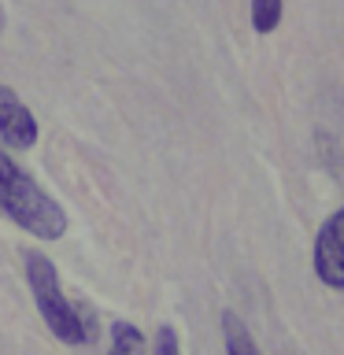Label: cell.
Masks as SVG:
<instances>
[{
  "instance_id": "cell-1",
  "label": "cell",
  "mask_w": 344,
  "mask_h": 355,
  "mask_svg": "<svg viewBox=\"0 0 344 355\" xmlns=\"http://www.w3.org/2000/svg\"><path fill=\"white\" fill-rule=\"evenodd\" d=\"M0 211L19 230H26L41 241H60L67 233L63 207L26 171H19V163H11L4 148H0Z\"/></svg>"
},
{
  "instance_id": "cell-2",
  "label": "cell",
  "mask_w": 344,
  "mask_h": 355,
  "mask_svg": "<svg viewBox=\"0 0 344 355\" xmlns=\"http://www.w3.org/2000/svg\"><path fill=\"white\" fill-rule=\"evenodd\" d=\"M26 282H30L33 304H37L44 326L52 329V337H60L63 344L93 340V318H85L82 311L67 300V293L60 288V274H55L49 255H41V252L26 255Z\"/></svg>"
},
{
  "instance_id": "cell-3",
  "label": "cell",
  "mask_w": 344,
  "mask_h": 355,
  "mask_svg": "<svg viewBox=\"0 0 344 355\" xmlns=\"http://www.w3.org/2000/svg\"><path fill=\"white\" fill-rule=\"evenodd\" d=\"M315 274L322 285L344 288V207L322 222L315 237Z\"/></svg>"
},
{
  "instance_id": "cell-4",
  "label": "cell",
  "mask_w": 344,
  "mask_h": 355,
  "mask_svg": "<svg viewBox=\"0 0 344 355\" xmlns=\"http://www.w3.org/2000/svg\"><path fill=\"white\" fill-rule=\"evenodd\" d=\"M37 141V119L19 100L11 85H0V144L4 148H30Z\"/></svg>"
},
{
  "instance_id": "cell-5",
  "label": "cell",
  "mask_w": 344,
  "mask_h": 355,
  "mask_svg": "<svg viewBox=\"0 0 344 355\" xmlns=\"http://www.w3.org/2000/svg\"><path fill=\"white\" fill-rule=\"evenodd\" d=\"M222 340H226V355H259V348H255L248 326H244V322L233 315V311H226V315H222Z\"/></svg>"
},
{
  "instance_id": "cell-6",
  "label": "cell",
  "mask_w": 344,
  "mask_h": 355,
  "mask_svg": "<svg viewBox=\"0 0 344 355\" xmlns=\"http://www.w3.org/2000/svg\"><path fill=\"white\" fill-rule=\"evenodd\" d=\"M144 352H148V344H144V333L133 322H115L111 326L108 355H144Z\"/></svg>"
},
{
  "instance_id": "cell-7",
  "label": "cell",
  "mask_w": 344,
  "mask_h": 355,
  "mask_svg": "<svg viewBox=\"0 0 344 355\" xmlns=\"http://www.w3.org/2000/svg\"><path fill=\"white\" fill-rule=\"evenodd\" d=\"M282 22V0H252V26L255 33H274Z\"/></svg>"
},
{
  "instance_id": "cell-8",
  "label": "cell",
  "mask_w": 344,
  "mask_h": 355,
  "mask_svg": "<svg viewBox=\"0 0 344 355\" xmlns=\"http://www.w3.org/2000/svg\"><path fill=\"white\" fill-rule=\"evenodd\" d=\"M152 355H182V344H178V333L171 326H160V333H155V348Z\"/></svg>"
},
{
  "instance_id": "cell-9",
  "label": "cell",
  "mask_w": 344,
  "mask_h": 355,
  "mask_svg": "<svg viewBox=\"0 0 344 355\" xmlns=\"http://www.w3.org/2000/svg\"><path fill=\"white\" fill-rule=\"evenodd\" d=\"M0 19H4V8H0Z\"/></svg>"
}]
</instances>
